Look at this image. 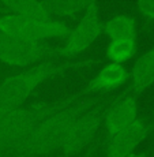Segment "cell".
Listing matches in <instances>:
<instances>
[{"instance_id": "9", "label": "cell", "mask_w": 154, "mask_h": 157, "mask_svg": "<svg viewBox=\"0 0 154 157\" xmlns=\"http://www.w3.org/2000/svg\"><path fill=\"white\" fill-rule=\"evenodd\" d=\"M138 119V101L137 97L130 94H122L113 98V101L105 108L102 123L107 137L122 131Z\"/></svg>"}, {"instance_id": "8", "label": "cell", "mask_w": 154, "mask_h": 157, "mask_svg": "<svg viewBox=\"0 0 154 157\" xmlns=\"http://www.w3.org/2000/svg\"><path fill=\"white\" fill-rule=\"evenodd\" d=\"M152 131V126L138 117L132 124L116 134L107 137L105 141V157H127L135 152L141 142Z\"/></svg>"}, {"instance_id": "16", "label": "cell", "mask_w": 154, "mask_h": 157, "mask_svg": "<svg viewBox=\"0 0 154 157\" xmlns=\"http://www.w3.org/2000/svg\"><path fill=\"white\" fill-rule=\"evenodd\" d=\"M137 8L143 17L154 21V0H139L137 2Z\"/></svg>"}, {"instance_id": "13", "label": "cell", "mask_w": 154, "mask_h": 157, "mask_svg": "<svg viewBox=\"0 0 154 157\" xmlns=\"http://www.w3.org/2000/svg\"><path fill=\"white\" fill-rule=\"evenodd\" d=\"M138 49L137 37H122V38H112L109 40L105 56L109 59L111 63L116 64H124L130 59L135 56Z\"/></svg>"}, {"instance_id": "6", "label": "cell", "mask_w": 154, "mask_h": 157, "mask_svg": "<svg viewBox=\"0 0 154 157\" xmlns=\"http://www.w3.org/2000/svg\"><path fill=\"white\" fill-rule=\"evenodd\" d=\"M56 48L0 33V62L10 67H29L38 60L55 57Z\"/></svg>"}, {"instance_id": "12", "label": "cell", "mask_w": 154, "mask_h": 157, "mask_svg": "<svg viewBox=\"0 0 154 157\" xmlns=\"http://www.w3.org/2000/svg\"><path fill=\"white\" fill-rule=\"evenodd\" d=\"M0 10H4V14L30 19H55L52 18L44 0H2Z\"/></svg>"}, {"instance_id": "3", "label": "cell", "mask_w": 154, "mask_h": 157, "mask_svg": "<svg viewBox=\"0 0 154 157\" xmlns=\"http://www.w3.org/2000/svg\"><path fill=\"white\" fill-rule=\"evenodd\" d=\"M81 96L82 93L78 92L57 101H38L0 112V155H7L8 150L17 142H19L38 122L57 111L70 107L78 101Z\"/></svg>"}, {"instance_id": "17", "label": "cell", "mask_w": 154, "mask_h": 157, "mask_svg": "<svg viewBox=\"0 0 154 157\" xmlns=\"http://www.w3.org/2000/svg\"><path fill=\"white\" fill-rule=\"evenodd\" d=\"M4 157H34V156H29V155H22V153H10V155H6Z\"/></svg>"}, {"instance_id": "5", "label": "cell", "mask_w": 154, "mask_h": 157, "mask_svg": "<svg viewBox=\"0 0 154 157\" xmlns=\"http://www.w3.org/2000/svg\"><path fill=\"white\" fill-rule=\"evenodd\" d=\"M102 33V22L98 14V6L90 0L81 21L71 28L66 43L56 48V57H74L87 49Z\"/></svg>"}, {"instance_id": "14", "label": "cell", "mask_w": 154, "mask_h": 157, "mask_svg": "<svg viewBox=\"0 0 154 157\" xmlns=\"http://www.w3.org/2000/svg\"><path fill=\"white\" fill-rule=\"evenodd\" d=\"M102 33L112 38L137 37V22L131 15L120 14L102 22Z\"/></svg>"}, {"instance_id": "11", "label": "cell", "mask_w": 154, "mask_h": 157, "mask_svg": "<svg viewBox=\"0 0 154 157\" xmlns=\"http://www.w3.org/2000/svg\"><path fill=\"white\" fill-rule=\"evenodd\" d=\"M130 86L124 90V94L137 97L154 85V48L141 55L130 71Z\"/></svg>"}, {"instance_id": "18", "label": "cell", "mask_w": 154, "mask_h": 157, "mask_svg": "<svg viewBox=\"0 0 154 157\" xmlns=\"http://www.w3.org/2000/svg\"><path fill=\"white\" fill-rule=\"evenodd\" d=\"M127 157H147L145 153H132V155H130V156H127Z\"/></svg>"}, {"instance_id": "2", "label": "cell", "mask_w": 154, "mask_h": 157, "mask_svg": "<svg viewBox=\"0 0 154 157\" xmlns=\"http://www.w3.org/2000/svg\"><path fill=\"white\" fill-rule=\"evenodd\" d=\"M98 102V98H90L81 102L77 101L70 107L47 116L41 122H38L19 142L15 144L8 150L7 155L22 153L38 157L59 150L72 123L83 112H86Z\"/></svg>"}, {"instance_id": "1", "label": "cell", "mask_w": 154, "mask_h": 157, "mask_svg": "<svg viewBox=\"0 0 154 157\" xmlns=\"http://www.w3.org/2000/svg\"><path fill=\"white\" fill-rule=\"evenodd\" d=\"M98 60L97 56L85 60L72 62H42L40 64L32 66L29 68L8 75L0 83V112L11 111L23 105L30 96L42 85L45 81L60 77L70 71L82 70L93 66Z\"/></svg>"}, {"instance_id": "4", "label": "cell", "mask_w": 154, "mask_h": 157, "mask_svg": "<svg viewBox=\"0 0 154 157\" xmlns=\"http://www.w3.org/2000/svg\"><path fill=\"white\" fill-rule=\"evenodd\" d=\"M71 25L59 19H30L17 15L0 14V33L34 43H45L49 38H67Z\"/></svg>"}, {"instance_id": "7", "label": "cell", "mask_w": 154, "mask_h": 157, "mask_svg": "<svg viewBox=\"0 0 154 157\" xmlns=\"http://www.w3.org/2000/svg\"><path fill=\"white\" fill-rule=\"evenodd\" d=\"M104 111V101L98 102L86 112H83L72 123L66 134L64 141L59 147L60 157H74L85 146H87L89 142H92L102 124Z\"/></svg>"}, {"instance_id": "15", "label": "cell", "mask_w": 154, "mask_h": 157, "mask_svg": "<svg viewBox=\"0 0 154 157\" xmlns=\"http://www.w3.org/2000/svg\"><path fill=\"white\" fill-rule=\"evenodd\" d=\"M52 18L71 19L83 14L90 0H44Z\"/></svg>"}, {"instance_id": "10", "label": "cell", "mask_w": 154, "mask_h": 157, "mask_svg": "<svg viewBox=\"0 0 154 157\" xmlns=\"http://www.w3.org/2000/svg\"><path fill=\"white\" fill-rule=\"evenodd\" d=\"M128 79L130 72L124 66L109 62L85 86L83 90H81V93L82 94H92V93L111 92V90L123 86Z\"/></svg>"}]
</instances>
